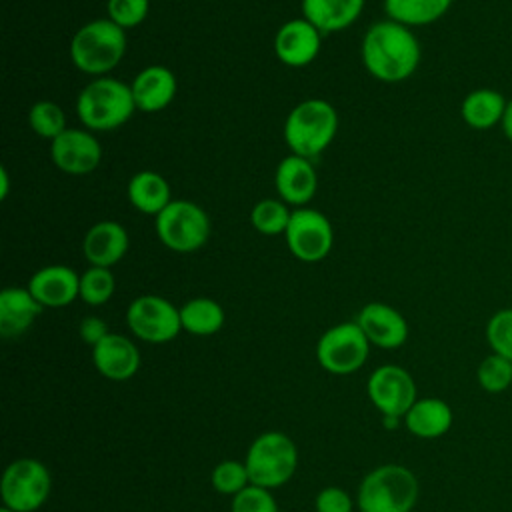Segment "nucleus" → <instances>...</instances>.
Masks as SVG:
<instances>
[{
  "mask_svg": "<svg viewBox=\"0 0 512 512\" xmlns=\"http://www.w3.org/2000/svg\"><path fill=\"white\" fill-rule=\"evenodd\" d=\"M154 228L168 250L188 254L206 244L210 236V218L198 204L178 198L154 216Z\"/></svg>",
  "mask_w": 512,
  "mask_h": 512,
  "instance_id": "obj_7",
  "label": "nucleus"
},
{
  "mask_svg": "<svg viewBox=\"0 0 512 512\" xmlns=\"http://www.w3.org/2000/svg\"><path fill=\"white\" fill-rule=\"evenodd\" d=\"M126 30L110 18L82 24L70 40L72 64L90 76H106L126 54Z\"/></svg>",
  "mask_w": 512,
  "mask_h": 512,
  "instance_id": "obj_2",
  "label": "nucleus"
},
{
  "mask_svg": "<svg viewBox=\"0 0 512 512\" xmlns=\"http://www.w3.org/2000/svg\"><path fill=\"white\" fill-rule=\"evenodd\" d=\"M28 124L40 138H46L50 142L68 128L64 110L52 100L34 102L28 110Z\"/></svg>",
  "mask_w": 512,
  "mask_h": 512,
  "instance_id": "obj_29",
  "label": "nucleus"
},
{
  "mask_svg": "<svg viewBox=\"0 0 512 512\" xmlns=\"http://www.w3.org/2000/svg\"><path fill=\"white\" fill-rule=\"evenodd\" d=\"M452 408L440 398H418L404 414L406 430L424 440L444 436L452 426Z\"/></svg>",
  "mask_w": 512,
  "mask_h": 512,
  "instance_id": "obj_22",
  "label": "nucleus"
},
{
  "mask_svg": "<svg viewBox=\"0 0 512 512\" xmlns=\"http://www.w3.org/2000/svg\"><path fill=\"white\" fill-rule=\"evenodd\" d=\"M284 238L292 256L302 262H320L332 250L334 230L320 210L302 206L292 210Z\"/></svg>",
  "mask_w": 512,
  "mask_h": 512,
  "instance_id": "obj_11",
  "label": "nucleus"
},
{
  "mask_svg": "<svg viewBox=\"0 0 512 512\" xmlns=\"http://www.w3.org/2000/svg\"><path fill=\"white\" fill-rule=\"evenodd\" d=\"M212 488L222 496H236L246 486H250V476L244 462L222 460L214 466L210 476Z\"/></svg>",
  "mask_w": 512,
  "mask_h": 512,
  "instance_id": "obj_32",
  "label": "nucleus"
},
{
  "mask_svg": "<svg viewBox=\"0 0 512 512\" xmlns=\"http://www.w3.org/2000/svg\"><path fill=\"white\" fill-rule=\"evenodd\" d=\"M274 184L280 200H284L288 206H306L318 188V176L312 166V162L298 154H288L280 160Z\"/></svg>",
  "mask_w": 512,
  "mask_h": 512,
  "instance_id": "obj_17",
  "label": "nucleus"
},
{
  "mask_svg": "<svg viewBox=\"0 0 512 512\" xmlns=\"http://www.w3.org/2000/svg\"><path fill=\"white\" fill-rule=\"evenodd\" d=\"M420 54V44L410 26L390 18L374 22L360 44L364 68L382 82L410 78L420 64Z\"/></svg>",
  "mask_w": 512,
  "mask_h": 512,
  "instance_id": "obj_1",
  "label": "nucleus"
},
{
  "mask_svg": "<svg viewBox=\"0 0 512 512\" xmlns=\"http://www.w3.org/2000/svg\"><path fill=\"white\" fill-rule=\"evenodd\" d=\"M128 200L130 204L142 212V214H150L156 216L160 214L170 202V184L166 182V178L154 170H140L136 172L130 182H128Z\"/></svg>",
  "mask_w": 512,
  "mask_h": 512,
  "instance_id": "obj_24",
  "label": "nucleus"
},
{
  "mask_svg": "<svg viewBox=\"0 0 512 512\" xmlns=\"http://www.w3.org/2000/svg\"><path fill=\"white\" fill-rule=\"evenodd\" d=\"M44 306L28 288L10 286L0 292V334L14 338L24 334L42 314Z\"/></svg>",
  "mask_w": 512,
  "mask_h": 512,
  "instance_id": "obj_21",
  "label": "nucleus"
},
{
  "mask_svg": "<svg viewBox=\"0 0 512 512\" xmlns=\"http://www.w3.org/2000/svg\"><path fill=\"white\" fill-rule=\"evenodd\" d=\"M366 392L382 416L404 418L410 406L418 400L412 374L398 364L378 366L368 378Z\"/></svg>",
  "mask_w": 512,
  "mask_h": 512,
  "instance_id": "obj_12",
  "label": "nucleus"
},
{
  "mask_svg": "<svg viewBox=\"0 0 512 512\" xmlns=\"http://www.w3.org/2000/svg\"><path fill=\"white\" fill-rule=\"evenodd\" d=\"M50 156L58 170L72 176H84L100 166L102 146L92 132L66 128L50 142Z\"/></svg>",
  "mask_w": 512,
  "mask_h": 512,
  "instance_id": "obj_13",
  "label": "nucleus"
},
{
  "mask_svg": "<svg viewBox=\"0 0 512 512\" xmlns=\"http://www.w3.org/2000/svg\"><path fill=\"white\" fill-rule=\"evenodd\" d=\"M116 288V280L110 268L90 266L80 274V298L88 306L106 304Z\"/></svg>",
  "mask_w": 512,
  "mask_h": 512,
  "instance_id": "obj_30",
  "label": "nucleus"
},
{
  "mask_svg": "<svg viewBox=\"0 0 512 512\" xmlns=\"http://www.w3.org/2000/svg\"><path fill=\"white\" fill-rule=\"evenodd\" d=\"M250 484L268 490L284 486L298 466V450L284 432L268 430L254 438L244 458Z\"/></svg>",
  "mask_w": 512,
  "mask_h": 512,
  "instance_id": "obj_6",
  "label": "nucleus"
},
{
  "mask_svg": "<svg viewBox=\"0 0 512 512\" xmlns=\"http://www.w3.org/2000/svg\"><path fill=\"white\" fill-rule=\"evenodd\" d=\"M452 0H384V8L390 20L404 26H426L442 18Z\"/></svg>",
  "mask_w": 512,
  "mask_h": 512,
  "instance_id": "obj_27",
  "label": "nucleus"
},
{
  "mask_svg": "<svg viewBox=\"0 0 512 512\" xmlns=\"http://www.w3.org/2000/svg\"><path fill=\"white\" fill-rule=\"evenodd\" d=\"M0 512H14V510H10V508H6V506H2V508H0Z\"/></svg>",
  "mask_w": 512,
  "mask_h": 512,
  "instance_id": "obj_41",
  "label": "nucleus"
},
{
  "mask_svg": "<svg viewBox=\"0 0 512 512\" xmlns=\"http://www.w3.org/2000/svg\"><path fill=\"white\" fill-rule=\"evenodd\" d=\"M2 198H6V194H8V172H6V168H2Z\"/></svg>",
  "mask_w": 512,
  "mask_h": 512,
  "instance_id": "obj_40",
  "label": "nucleus"
},
{
  "mask_svg": "<svg viewBox=\"0 0 512 512\" xmlns=\"http://www.w3.org/2000/svg\"><path fill=\"white\" fill-rule=\"evenodd\" d=\"M476 378L484 392H490V394L504 392L512 384V360L492 352L480 362L476 370Z\"/></svg>",
  "mask_w": 512,
  "mask_h": 512,
  "instance_id": "obj_31",
  "label": "nucleus"
},
{
  "mask_svg": "<svg viewBox=\"0 0 512 512\" xmlns=\"http://www.w3.org/2000/svg\"><path fill=\"white\" fill-rule=\"evenodd\" d=\"M292 210L280 198H262L250 210V224L264 236L284 234L290 222Z\"/></svg>",
  "mask_w": 512,
  "mask_h": 512,
  "instance_id": "obj_28",
  "label": "nucleus"
},
{
  "mask_svg": "<svg viewBox=\"0 0 512 512\" xmlns=\"http://www.w3.org/2000/svg\"><path fill=\"white\" fill-rule=\"evenodd\" d=\"M508 100L492 88H476L462 100V120L474 130H488L502 122Z\"/></svg>",
  "mask_w": 512,
  "mask_h": 512,
  "instance_id": "obj_25",
  "label": "nucleus"
},
{
  "mask_svg": "<svg viewBox=\"0 0 512 512\" xmlns=\"http://www.w3.org/2000/svg\"><path fill=\"white\" fill-rule=\"evenodd\" d=\"M150 0H108V18L124 30L136 28L148 16Z\"/></svg>",
  "mask_w": 512,
  "mask_h": 512,
  "instance_id": "obj_34",
  "label": "nucleus"
},
{
  "mask_svg": "<svg viewBox=\"0 0 512 512\" xmlns=\"http://www.w3.org/2000/svg\"><path fill=\"white\" fill-rule=\"evenodd\" d=\"M52 478L36 458H18L10 462L0 480L2 506L14 512H36L50 496Z\"/></svg>",
  "mask_w": 512,
  "mask_h": 512,
  "instance_id": "obj_8",
  "label": "nucleus"
},
{
  "mask_svg": "<svg viewBox=\"0 0 512 512\" xmlns=\"http://www.w3.org/2000/svg\"><path fill=\"white\" fill-rule=\"evenodd\" d=\"M322 32L306 18L284 22L274 36V52L278 60L290 68L308 66L320 52Z\"/></svg>",
  "mask_w": 512,
  "mask_h": 512,
  "instance_id": "obj_14",
  "label": "nucleus"
},
{
  "mask_svg": "<svg viewBox=\"0 0 512 512\" xmlns=\"http://www.w3.org/2000/svg\"><path fill=\"white\" fill-rule=\"evenodd\" d=\"M134 110L136 104L130 84L112 76H98L80 90L76 100L80 122L96 132L114 130L126 124Z\"/></svg>",
  "mask_w": 512,
  "mask_h": 512,
  "instance_id": "obj_3",
  "label": "nucleus"
},
{
  "mask_svg": "<svg viewBox=\"0 0 512 512\" xmlns=\"http://www.w3.org/2000/svg\"><path fill=\"white\" fill-rule=\"evenodd\" d=\"M370 352V342L356 322H340L328 328L316 344L318 364L336 376L358 372Z\"/></svg>",
  "mask_w": 512,
  "mask_h": 512,
  "instance_id": "obj_9",
  "label": "nucleus"
},
{
  "mask_svg": "<svg viewBox=\"0 0 512 512\" xmlns=\"http://www.w3.org/2000/svg\"><path fill=\"white\" fill-rule=\"evenodd\" d=\"M224 308L206 296L192 298L180 306L182 330L194 336H212L224 326Z\"/></svg>",
  "mask_w": 512,
  "mask_h": 512,
  "instance_id": "obj_26",
  "label": "nucleus"
},
{
  "mask_svg": "<svg viewBox=\"0 0 512 512\" xmlns=\"http://www.w3.org/2000/svg\"><path fill=\"white\" fill-rule=\"evenodd\" d=\"M352 498L344 488L326 486L314 498L316 512H352Z\"/></svg>",
  "mask_w": 512,
  "mask_h": 512,
  "instance_id": "obj_36",
  "label": "nucleus"
},
{
  "mask_svg": "<svg viewBox=\"0 0 512 512\" xmlns=\"http://www.w3.org/2000/svg\"><path fill=\"white\" fill-rule=\"evenodd\" d=\"M44 308H62L80 296V276L64 264H48L36 270L26 286Z\"/></svg>",
  "mask_w": 512,
  "mask_h": 512,
  "instance_id": "obj_16",
  "label": "nucleus"
},
{
  "mask_svg": "<svg viewBox=\"0 0 512 512\" xmlns=\"http://www.w3.org/2000/svg\"><path fill=\"white\" fill-rule=\"evenodd\" d=\"M500 126L504 130V136L512 142V100H508V106H506V112H504V118H502Z\"/></svg>",
  "mask_w": 512,
  "mask_h": 512,
  "instance_id": "obj_38",
  "label": "nucleus"
},
{
  "mask_svg": "<svg viewBox=\"0 0 512 512\" xmlns=\"http://www.w3.org/2000/svg\"><path fill=\"white\" fill-rule=\"evenodd\" d=\"M486 340L494 354L512 360V308H502L490 316Z\"/></svg>",
  "mask_w": 512,
  "mask_h": 512,
  "instance_id": "obj_33",
  "label": "nucleus"
},
{
  "mask_svg": "<svg viewBox=\"0 0 512 512\" xmlns=\"http://www.w3.org/2000/svg\"><path fill=\"white\" fill-rule=\"evenodd\" d=\"M230 512H280V510L268 488L250 484L242 492L232 496Z\"/></svg>",
  "mask_w": 512,
  "mask_h": 512,
  "instance_id": "obj_35",
  "label": "nucleus"
},
{
  "mask_svg": "<svg viewBox=\"0 0 512 512\" xmlns=\"http://www.w3.org/2000/svg\"><path fill=\"white\" fill-rule=\"evenodd\" d=\"M78 332H80V338H82L86 344H90L92 348H94L98 342H102V340L110 334L106 322H104L102 318H98V316H86V318L80 322Z\"/></svg>",
  "mask_w": 512,
  "mask_h": 512,
  "instance_id": "obj_37",
  "label": "nucleus"
},
{
  "mask_svg": "<svg viewBox=\"0 0 512 512\" xmlns=\"http://www.w3.org/2000/svg\"><path fill=\"white\" fill-rule=\"evenodd\" d=\"M356 324L362 328L370 344L378 348H400L408 340V322L406 318L384 302H368L360 308Z\"/></svg>",
  "mask_w": 512,
  "mask_h": 512,
  "instance_id": "obj_15",
  "label": "nucleus"
},
{
  "mask_svg": "<svg viewBox=\"0 0 512 512\" xmlns=\"http://www.w3.org/2000/svg\"><path fill=\"white\" fill-rule=\"evenodd\" d=\"M126 324L136 338L150 344L170 342L182 330L180 308L156 294L134 298L126 310Z\"/></svg>",
  "mask_w": 512,
  "mask_h": 512,
  "instance_id": "obj_10",
  "label": "nucleus"
},
{
  "mask_svg": "<svg viewBox=\"0 0 512 512\" xmlns=\"http://www.w3.org/2000/svg\"><path fill=\"white\" fill-rule=\"evenodd\" d=\"M128 232L120 222L100 220L88 228L82 240V252L90 266L112 268L128 252Z\"/></svg>",
  "mask_w": 512,
  "mask_h": 512,
  "instance_id": "obj_19",
  "label": "nucleus"
},
{
  "mask_svg": "<svg viewBox=\"0 0 512 512\" xmlns=\"http://www.w3.org/2000/svg\"><path fill=\"white\" fill-rule=\"evenodd\" d=\"M176 88L178 84L174 72L160 64L142 68L130 84L136 110L148 114L164 110L174 100Z\"/></svg>",
  "mask_w": 512,
  "mask_h": 512,
  "instance_id": "obj_20",
  "label": "nucleus"
},
{
  "mask_svg": "<svg viewBox=\"0 0 512 512\" xmlns=\"http://www.w3.org/2000/svg\"><path fill=\"white\" fill-rule=\"evenodd\" d=\"M382 424H384V428L394 430L400 424V418L398 416H382Z\"/></svg>",
  "mask_w": 512,
  "mask_h": 512,
  "instance_id": "obj_39",
  "label": "nucleus"
},
{
  "mask_svg": "<svg viewBox=\"0 0 512 512\" xmlns=\"http://www.w3.org/2000/svg\"><path fill=\"white\" fill-rule=\"evenodd\" d=\"M92 362L104 378L124 382L138 372L140 352L130 338L110 332L92 348Z\"/></svg>",
  "mask_w": 512,
  "mask_h": 512,
  "instance_id": "obj_18",
  "label": "nucleus"
},
{
  "mask_svg": "<svg viewBox=\"0 0 512 512\" xmlns=\"http://www.w3.org/2000/svg\"><path fill=\"white\" fill-rule=\"evenodd\" d=\"M336 130V108L322 98H308L290 110L284 122V142L292 154L312 160L330 146Z\"/></svg>",
  "mask_w": 512,
  "mask_h": 512,
  "instance_id": "obj_5",
  "label": "nucleus"
},
{
  "mask_svg": "<svg viewBox=\"0 0 512 512\" xmlns=\"http://www.w3.org/2000/svg\"><path fill=\"white\" fill-rule=\"evenodd\" d=\"M364 0H302V18L322 34L340 32L362 14Z\"/></svg>",
  "mask_w": 512,
  "mask_h": 512,
  "instance_id": "obj_23",
  "label": "nucleus"
},
{
  "mask_svg": "<svg viewBox=\"0 0 512 512\" xmlns=\"http://www.w3.org/2000/svg\"><path fill=\"white\" fill-rule=\"evenodd\" d=\"M418 492V478L410 468L382 464L362 478L356 504L360 512H412Z\"/></svg>",
  "mask_w": 512,
  "mask_h": 512,
  "instance_id": "obj_4",
  "label": "nucleus"
}]
</instances>
